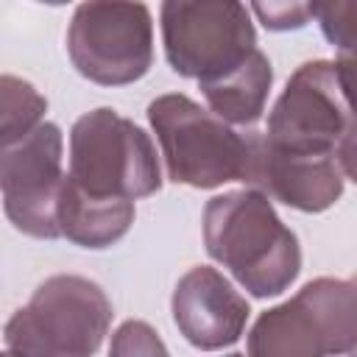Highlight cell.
Masks as SVG:
<instances>
[{
    "label": "cell",
    "mask_w": 357,
    "mask_h": 357,
    "mask_svg": "<svg viewBox=\"0 0 357 357\" xmlns=\"http://www.w3.org/2000/svg\"><path fill=\"white\" fill-rule=\"evenodd\" d=\"M204 243L251 296L284 293L301 271L298 237L259 190H231L204 206Z\"/></svg>",
    "instance_id": "cell-1"
},
{
    "label": "cell",
    "mask_w": 357,
    "mask_h": 357,
    "mask_svg": "<svg viewBox=\"0 0 357 357\" xmlns=\"http://www.w3.org/2000/svg\"><path fill=\"white\" fill-rule=\"evenodd\" d=\"M351 59L301 64L268 114L262 139L279 151L337 156L354 167Z\"/></svg>",
    "instance_id": "cell-2"
},
{
    "label": "cell",
    "mask_w": 357,
    "mask_h": 357,
    "mask_svg": "<svg viewBox=\"0 0 357 357\" xmlns=\"http://www.w3.org/2000/svg\"><path fill=\"white\" fill-rule=\"evenodd\" d=\"M148 123L162 145L170 181L198 190H212L229 181L245 184L251 134H237L226 120L178 92L151 100Z\"/></svg>",
    "instance_id": "cell-3"
},
{
    "label": "cell",
    "mask_w": 357,
    "mask_h": 357,
    "mask_svg": "<svg viewBox=\"0 0 357 357\" xmlns=\"http://www.w3.org/2000/svg\"><path fill=\"white\" fill-rule=\"evenodd\" d=\"M112 324L103 287L75 273L45 279L31 301L6 324V346L17 354L86 357L95 354Z\"/></svg>",
    "instance_id": "cell-4"
},
{
    "label": "cell",
    "mask_w": 357,
    "mask_h": 357,
    "mask_svg": "<svg viewBox=\"0 0 357 357\" xmlns=\"http://www.w3.org/2000/svg\"><path fill=\"white\" fill-rule=\"evenodd\" d=\"M254 357H318L357 349V293L349 279H312L262 312L245 343Z\"/></svg>",
    "instance_id": "cell-5"
},
{
    "label": "cell",
    "mask_w": 357,
    "mask_h": 357,
    "mask_svg": "<svg viewBox=\"0 0 357 357\" xmlns=\"http://www.w3.org/2000/svg\"><path fill=\"white\" fill-rule=\"evenodd\" d=\"M78 187L109 198H148L162 187L151 137L114 109H92L70 131V173Z\"/></svg>",
    "instance_id": "cell-6"
},
{
    "label": "cell",
    "mask_w": 357,
    "mask_h": 357,
    "mask_svg": "<svg viewBox=\"0 0 357 357\" xmlns=\"http://www.w3.org/2000/svg\"><path fill=\"white\" fill-rule=\"evenodd\" d=\"M73 67L100 86L139 81L153 64V20L139 0H84L67 28Z\"/></svg>",
    "instance_id": "cell-7"
},
{
    "label": "cell",
    "mask_w": 357,
    "mask_h": 357,
    "mask_svg": "<svg viewBox=\"0 0 357 357\" xmlns=\"http://www.w3.org/2000/svg\"><path fill=\"white\" fill-rule=\"evenodd\" d=\"M162 42L170 67L184 78H212L257 47L243 0H162Z\"/></svg>",
    "instance_id": "cell-8"
},
{
    "label": "cell",
    "mask_w": 357,
    "mask_h": 357,
    "mask_svg": "<svg viewBox=\"0 0 357 357\" xmlns=\"http://www.w3.org/2000/svg\"><path fill=\"white\" fill-rule=\"evenodd\" d=\"M61 131L56 123H36L20 137L0 142V192L17 231L56 240V201L61 187Z\"/></svg>",
    "instance_id": "cell-9"
},
{
    "label": "cell",
    "mask_w": 357,
    "mask_h": 357,
    "mask_svg": "<svg viewBox=\"0 0 357 357\" xmlns=\"http://www.w3.org/2000/svg\"><path fill=\"white\" fill-rule=\"evenodd\" d=\"M349 178H354V167L337 156L279 151L268 145L262 134H251V165L245 184L273 201H282L298 212H324L343 195Z\"/></svg>",
    "instance_id": "cell-10"
},
{
    "label": "cell",
    "mask_w": 357,
    "mask_h": 357,
    "mask_svg": "<svg viewBox=\"0 0 357 357\" xmlns=\"http://www.w3.org/2000/svg\"><path fill=\"white\" fill-rule=\"evenodd\" d=\"M173 321L187 343L204 351L234 346L248 321V301L215 268H190L173 290Z\"/></svg>",
    "instance_id": "cell-11"
},
{
    "label": "cell",
    "mask_w": 357,
    "mask_h": 357,
    "mask_svg": "<svg viewBox=\"0 0 357 357\" xmlns=\"http://www.w3.org/2000/svg\"><path fill=\"white\" fill-rule=\"evenodd\" d=\"M134 223V201L92 195L78 187L70 176L61 178L56 201V226L59 237L81 248H109L114 245Z\"/></svg>",
    "instance_id": "cell-12"
},
{
    "label": "cell",
    "mask_w": 357,
    "mask_h": 357,
    "mask_svg": "<svg viewBox=\"0 0 357 357\" xmlns=\"http://www.w3.org/2000/svg\"><path fill=\"white\" fill-rule=\"evenodd\" d=\"M271 84H273V70L259 47H254L231 70L198 81L212 114L234 126H251L262 117Z\"/></svg>",
    "instance_id": "cell-13"
},
{
    "label": "cell",
    "mask_w": 357,
    "mask_h": 357,
    "mask_svg": "<svg viewBox=\"0 0 357 357\" xmlns=\"http://www.w3.org/2000/svg\"><path fill=\"white\" fill-rule=\"evenodd\" d=\"M47 112L45 95L25 78L0 75V142L25 134L42 123Z\"/></svg>",
    "instance_id": "cell-14"
},
{
    "label": "cell",
    "mask_w": 357,
    "mask_h": 357,
    "mask_svg": "<svg viewBox=\"0 0 357 357\" xmlns=\"http://www.w3.org/2000/svg\"><path fill=\"white\" fill-rule=\"evenodd\" d=\"M312 17L318 20L329 45L340 47L346 56L354 45V14L351 0H312Z\"/></svg>",
    "instance_id": "cell-15"
},
{
    "label": "cell",
    "mask_w": 357,
    "mask_h": 357,
    "mask_svg": "<svg viewBox=\"0 0 357 357\" xmlns=\"http://www.w3.org/2000/svg\"><path fill=\"white\" fill-rule=\"evenodd\" d=\"M251 8L268 31H298L312 20V0H251Z\"/></svg>",
    "instance_id": "cell-16"
},
{
    "label": "cell",
    "mask_w": 357,
    "mask_h": 357,
    "mask_svg": "<svg viewBox=\"0 0 357 357\" xmlns=\"http://www.w3.org/2000/svg\"><path fill=\"white\" fill-rule=\"evenodd\" d=\"M109 351L117 354V357H131V354L153 357V354H167V346L156 337V332L145 321H126L114 332Z\"/></svg>",
    "instance_id": "cell-17"
},
{
    "label": "cell",
    "mask_w": 357,
    "mask_h": 357,
    "mask_svg": "<svg viewBox=\"0 0 357 357\" xmlns=\"http://www.w3.org/2000/svg\"><path fill=\"white\" fill-rule=\"evenodd\" d=\"M36 3H45V6H64V3H70V0H36Z\"/></svg>",
    "instance_id": "cell-18"
}]
</instances>
